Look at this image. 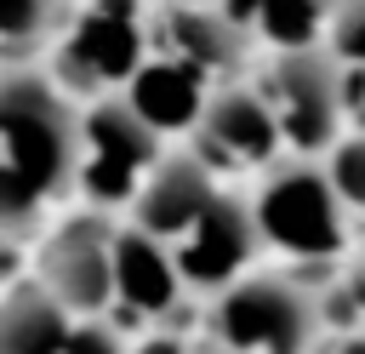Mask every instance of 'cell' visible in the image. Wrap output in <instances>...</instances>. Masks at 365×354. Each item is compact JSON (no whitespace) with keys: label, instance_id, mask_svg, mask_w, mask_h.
I'll list each match as a JSON object with an SVG mask.
<instances>
[{"label":"cell","instance_id":"7c38bea8","mask_svg":"<svg viewBox=\"0 0 365 354\" xmlns=\"http://www.w3.org/2000/svg\"><path fill=\"white\" fill-rule=\"evenodd\" d=\"M182 297H188V285L177 280L171 251L120 217L114 223V320L131 314L137 325H160V320L182 314Z\"/></svg>","mask_w":365,"mask_h":354},{"label":"cell","instance_id":"4fadbf2b","mask_svg":"<svg viewBox=\"0 0 365 354\" xmlns=\"http://www.w3.org/2000/svg\"><path fill=\"white\" fill-rule=\"evenodd\" d=\"M68 320L74 314L40 280H23L0 291V354H57L68 337Z\"/></svg>","mask_w":365,"mask_h":354},{"label":"cell","instance_id":"e0dca14e","mask_svg":"<svg viewBox=\"0 0 365 354\" xmlns=\"http://www.w3.org/2000/svg\"><path fill=\"white\" fill-rule=\"evenodd\" d=\"M319 166H325V177H331L348 223H365V131L348 126V131L319 154Z\"/></svg>","mask_w":365,"mask_h":354},{"label":"cell","instance_id":"7402d4cb","mask_svg":"<svg viewBox=\"0 0 365 354\" xmlns=\"http://www.w3.org/2000/svg\"><path fill=\"white\" fill-rule=\"evenodd\" d=\"M319 354H365V337H354V331H331Z\"/></svg>","mask_w":365,"mask_h":354},{"label":"cell","instance_id":"6da1fadb","mask_svg":"<svg viewBox=\"0 0 365 354\" xmlns=\"http://www.w3.org/2000/svg\"><path fill=\"white\" fill-rule=\"evenodd\" d=\"M0 160L51 206L74 194L80 171V97L34 63L0 57Z\"/></svg>","mask_w":365,"mask_h":354},{"label":"cell","instance_id":"277c9868","mask_svg":"<svg viewBox=\"0 0 365 354\" xmlns=\"http://www.w3.org/2000/svg\"><path fill=\"white\" fill-rule=\"evenodd\" d=\"M245 80L268 103L285 154H325L348 131V120H342V63L325 40L274 46L262 63L245 69Z\"/></svg>","mask_w":365,"mask_h":354},{"label":"cell","instance_id":"9a60e30c","mask_svg":"<svg viewBox=\"0 0 365 354\" xmlns=\"http://www.w3.org/2000/svg\"><path fill=\"white\" fill-rule=\"evenodd\" d=\"M63 17H68V0H0V57L6 63L46 57Z\"/></svg>","mask_w":365,"mask_h":354},{"label":"cell","instance_id":"5b68a950","mask_svg":"<svg viewBox=\"0 0 365 354\" xmlns=\"http://www.w3.org/2000/svg\"><path fill=\"white\" fill-rule=\"evenodd\" d=\"M160 154H165V137L137 114V103L125 91H97V97L80 103L74 194H86V206H97V211L125 206Z\"/></svg>","mask_w":365,"mask_h":354},{"label":"cell","instance_id":"8992f818","mask_svg":"<svg viewBox=\"0 0 365 354\" xmlns=\"http://www.w3.org/2000/svg\"><path fill=\"white\" fill-rule=\"evenodd\" d=\"M137 57H143V6L137 0H91V11H74V0H68V17L46 51V69L57 74L63 91H74L86 103L97 91H120L131 80Z\"/></svg>","mask_w":365,"mask_h":354},{"label":"cell","instance_id":"5bb4252c","mask_svg":"<svg viewBox=\"0 0 365 354\" xmlns=\"http://www.w3.org/2000/svg\"><path fill=\"white\" fill-rule=\"evenodd\" d=\"M257 46H308L325 40V17L336 0H217Z\"/></svg>","mask_w":365,"mask_h":354},{"label":"cell","instance_id":"ba28073f","mask_svg":"<svg viewBox=\"0 0 365 354\" xmlns=\"http://www.w3.org/2000/svg\"><path fill=\"white\" fill-rule=\"evenodd\" d=\"M114 223L108 211L86 206L80 217H63L40 228V263L34 280L80 320V314H114Z\"/></svg>","mask_w":365,"mask_h":354},{"label":"cell","instance_id":"8fae6325","mask_svg":"<svg viewBox=\"0 0 365 354\" xmlns=\"http://www.w3.org/2000/svg\"><path fill=\"white\" fill-rule=\"evenodd\" d=\"M222 188V177L182 143V148H165L154 166H148V177L137 183V194L125 200V223L131 228H143V234H154L160 246L165 240H177L188 223H194V211L211 200Z\"/></svg>","mask_w":365,"mask_h":354},{"label":"cell","instance_id":"ac0fdd59","mask_svg":"<svg viewBox=\"0 0 365 354\" xmlns=\"http://www.w3.org/2000/svg\"><path fill=\"white\" fill-rule=\"evenodd\" d=\"M40 228H46V200H40V194L0 160V240L29 246Z\"/></svg>","mask_w":365,"mask_h":354},{"label":"cell","instance_id":"3957f363","mask_svg":"<svg viewBox=\"0 0 365 354\" xmlns=\"http://www.w3.org/2000/svg\"><path fill=\"white\" fill-rule=\"evenodd\" d=\"M205 331L228 354H319L331 325L319 314V285L297 268H245L211 291Z\"/></svg>","mask_w":365,"mask_h":354},{"label":"cell","instance_id":"603a6c76","mask_svg":"<svg viewBox=\"0 0 365 354\" xmlns=\"http://www.w3.org/2000/svg\"><path fill=\"white\" fill-rule=\"evenodd\" d=\"M182 354H228V348H222V343H217L211 331H194V337L182 331Z\"/></svg>","mask_w":365,"mask_h":354},{"label":"cell","instance_id":"52a82bcc","mask_svg":"<svg viewBox=\"0 0 365 354\" xmlns=\"http://www.w3.org/2000/svg\"><path fill=\"white\" fill-rule=\"evenodd\" d=\"M188 148H194L222 183H228V177H257L268 160L285 154L279 126H274L268 103L257 97V86H251L245 74L217 80V86L200 97V108H194V120H188Z\"/></svg>","mask_w":365,"mask_h":354},{"label":"cell","instance_id":"9c48e42d","mask_svg":"<svg viewBox=\"0 0 365 354\" xmlns=\"http://www.w3.org/2000/svg\"><path fill=\"white\" fill-rule=\"evenodd\" d=\"M143 46L171 57V63H182L205 86L245 74L251 57H257V40L217 0H154L143 11Z\"/></svg>","mask_w":365,"mask_h":354},{"label":"cell","instance_id":"d6986e66","mask_svg":"<svg viewBox=\"0 0 365 354\" xmlns=\"http://www.w3.org/2000/svg\"><path fill=\"white\" fill-rule=\"evenodd\" d=\"M325 46L336 63H365V0H336L325 17Z\"/></svg>","mask_w":365,"mask_h":354},{"label":"cell","instance_id":"cb8c5ba5","mask_svg":"<svg viewBox=\"0 0 365 354\" xmlns=\"http://www.w3.org/2000/svg\"><path fill=\"white\" fill-rule=\"evenodd\" d=\"M6 246H11V240H0V263H6Z\"/></svg>","mask_w":365,"mask_h":354},{"label":"cell","instance_id":"ffe728a7","mask_svg":"<svg viewBox=\"0 0 365 354\" xmlns=\"http://www.w3.org/2000/svg\"><path fill=\"white\" fill-rule=\"evenodd\" d=\"M57 354H125L120 320L114 314H80V320H68V337H63Z\"/></svg>","mask_w":365,"mask_h":354},{"label":"cell","instance_id":"2e32d148","mask_svg":"<svg viewBox=\"0 0 365 354\" xmlns=\"http://www.w3.org/2000/svg\"><path fill=\"white\" fill-rule=\"evenodd\" d=\"M319 314L331 331H354L365 337V251L359 257H336L325 274H319Z\"/></svg>","mask_w":365,"mask_h":354},{"label":"cell","instance_id":"7a4b0ae2","mask_svg":"<svg viewBox=\"0 0 365 354\" xmlns=\"http://www.w3.org/2000/svg\"><path fill=\"white\" fill-rule=\"evenodd\" d=\"M245 200H251V217H257V234H262V257L279 251L297 268H331L354 240V223H348L319 154L268 160L251 177Z\"/></svg>","mask_w":365,"mask_h":354},{"label":"cell","instance_id":"44dd1931","mask_svg":"<svg viewBox=\"0 0 365 354\" xmlns=\"http://www.w3.org/2000/svg\"><path fill=\"white\" fill-rule=\"evenodd\" d=\"M342 120L365 131V63H342Z\"/></svg>","mask_w":365,"mask_h":354},{"label":"cell","instance_id":"30bf717a","mask_svg":"<svg viewBox=\"0 0 365 354\" xmlns=\"http://www.w3.org/2000/svg\"><path fill=\"white\" fill-rule=\"evenodd\" d=\"M165 251H171V263H177V280H182L188 291L211 297L217 285H228L234 274H245V268L262 263V234H257L251 200L222 183V188L194 211V223H188L177 240H165Z\"/></svg>","mask_w":365,"mask_h":354}]
</instances>
